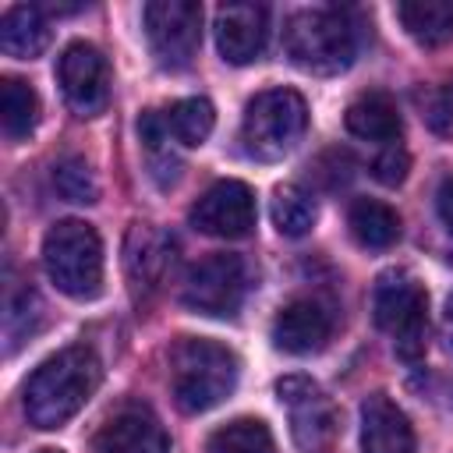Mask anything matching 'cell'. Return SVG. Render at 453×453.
Instances as JSON below:
<instances>
[{
  "label": "cell",
  "mask_w": 453,
  "mask_h": 453,
  "mask_svg": "<svg viewBox=\"0 0 453 453\" xmlns=\"http://www.w3.org/2000/svg\"><path fill=\"white\" fill-rule=\"evenodd\" d=\"M372 315L382 333L393 336V350L403 361H418L425 354L428 333V294L425 287L403 273L386 269L372 287Z\"/></svg>",
  "instance_id": "5"
},
{
  "label": "cell",
  "mask_w": 453,
  "mask_h": 453,
  "mask_svg": "<svg viewBox=\"0 0 453 453\" xmlns=\"http://www.w3.org/2000/svg\"><path fill=\"white\" fill-rule=\"evenodd\" d=\"M103 368L99 357L88 347H64L53 357H46L25 382V418L35 428H60L71 421L85 400L99 389Z\"/></svg>",
  "instance_id": "1"
},
{
  "label": "cell",
  "mask_w": 453,
  "mask_h": 453,
  "mask_svg": "<svg viewBox=\"0 0 453 453\" xmlns=\"http://www.w3.org/2000/svg\"><path fill=\"white\" fill-rule=\"evenodd\" d=\"M92 449L96 453H170V435L149 407L127 403L103 421V428L92 435Z\"/></svg>",
  "instance_id": "12"
},
{
  "label": "cell",
  "mask_w": 453,
  "mask_h": 453,
  "mask_svg": "<svg viewBox=\"0 0 453 453\" xmlns=\"http://www.w3.org/2000/svg\"><path fill=\"white\" fill-rule=\"evenodd\" d=\"M333 308L315 297H297L283 304L273 319V343L287 354H315L333 336Z\"/></svg>",
  "instance_id": "13"
},
{
  "label": "cell",
  "mask_w": 453,
  "mask_h": 453,
  "mask_svg": "<svg viewBox=\"0 0 453 453\" xmlns=\"http://www.w3.org/2000/svg\"><path fill=\"white\" fill-rule=\"evenodd\" d=\"M308 127V106L294 88H265L244 106L241 142L251 159H283Z\"/></svg>",
  "instance_id": "6"
},
{
  "label": "cell",
  "mask_w": 453,
  "mask_h": 453,
  "mask_svg": "<svg viewBox=\"0 0 453 453\" xmlns=\"http://www.w3.org/2000/svg\"><path fill=\"white\" fill-rule=\"evenodd\" d=\"M42 265L53 287L74 301H88L103 287V241L85 219H60L42 237Z\"/></svg>",
  "instance_id": "4"
},
{
  "label": "cell",
  "mask_w": 453,
  "mask_h": 453,
  "mask_svg": "<svg viewBox=\"0 0 453 453\" xmlns=\"http://www.w3.org/2000/svg\"><path fill=\"white\" fill-rule=\"evenodd\" d=\"M269 39V11L262 4H223L216 11V46L226 64H251Z\"/></svg>",
  "instance_id": "14"
},
{
  "label": "cell",
  "mask_w": 453,
  "mask_h": 453,
  "mask_svg": "<svg viewBox=\"0 0 453 453\" xmlns=\"http://www.w3.org/2000/svg\"><path fill=\"white\" fill-rule=\"evenodd\" d=\"M283 50L294 67L308 74H340L354 64L357 35L347 21V14L333 7H311L297 11L283 28Z\"/></svg>",
  "instance_id": "3"
},
{
  "label": "cell",
  "mask_w": 453,
  "mask_h": 453,
  "mask_svg": "<svg viewBox=\"0 0 453 453\" xmlns=\"http://www.w3.org/2000/svg\"><path fill=\"white\" fill-rule=\"evenodd\" d=\"M142 21L159 67L184 71L195 60L202 42V7L195 0H149Z\"/></svg>",
  "instance_id": "8"
},
{
  "label": "cell",
  "mask_w": 453,
  "mask_h": 453,
  "mask_svg": "<svg viewBox=\"0 0 453 453\" xmlns=\"http://www.w3.org/2000/svg\"><path fill=\"white\" fill-rule=\"evenodd\" d=\"M191 226L209 237H248L255 226V195L244 180H219L191 205Z\"/></svg>",
  "instance_id": "11"
},
{
  "label": "cell",
  "mask_w": 453,
  "mask_h": 453,
  "mask_svg": "<svg viewBox=\"0 0 453 453\" xmlns=\"http://www.w3.org/2000/svg\"><path fill=\"white\" fill-rule=\"evenodd\" d=\"M361 453H414V428L386 393L361 403Z\"/></svg>",
  "instance_id": "15"
},
{
  "label": "cell",
  "mask_w": 453,
  "mask_h": 453,
  "mask_svg": "<svg viewBox=\"0 0 453 453\" xmlns=\"http://www.w3.org/2000/svg\"><path fill=\"white\" fill-rule=\"evenodd\" d=\"M50 46V21L35 4H14L0 21V50L18 60H32Z\"/></svg>",
  "instance_id": "18"
},
{
  "label": "cell",
  "mask_w": 453,
  "mask_h": 453,
  "mask_svg": "<svg viewBox=\"0 0 453 453\" xmlns=\"http://www.w3.org/2000/svg\"><path fill=\"white\" fill-rule=\"evenodd\" d=\"M0 124L11 142H21L35 131L39 124V96L28 81L21 78H4L0 81Z\"/></svg>",
  "instance_id": "21"
},
{
  "label": "cell",
  "mask_w": 453,
  "mask_h": 453,
  "mask_svg": "<svg viewBox=\"0 0 453 453\" xmlns=\"http://www.w3.org/2000/svg\"><path fill=\"white\" fill-rule=\"evenodd\" d=\"M244 294H248V265L241 255H230V251H216L202 258L184 276V287H180L184 308L212 319L237 315V308L244 304Z\"/></svg>",
  "instance_id": "7"
},
{
  "label": "cell",
  "mask_w": 453,
  "mask_h": 453,
  "mask_svg": "<svg viewBox=\"0 0 453 453\" xmlns=\"http://www.w3.org/2000/svg\"><path fill=\"white\" fill-rule=\"evenodd\" d=\"M39 453H60V449H39Z\"/></svg>",
  "instance_id": "30"
},
{
  "label": "cell",
  "mask_w": 453,
  "mask_h": 453,
  "mask_svg": "<svg viewBox=\"0 0 453 453\" xmlns=\"http://www.w3.org/2000/svg\"><path fill=\"white\" fill-rule=\"evenodd\" d=\"M53 188L60 198L74 202V205H88L99 198V184H96V173L92 166L81 159V156H67L53 166Z\"/></svg>",
  "instance_id": "25"
},
{
  "label": "cell",
  "mask_w": 453,
  "mask_h": 453,
  "mask_svg": "<svg viewBox=\"0 0 453 453\" xmlns=\"http://www.w3.org/2000/svg\"><path fill=\"white\" fill-rule=\"evenodd\" d=\"M442 336H446V347L453 350V297L446 301V311H442Z\"/></svg>",
  "instance_id": "29"
},
{
  "label": "cell",
  "mask_w": 453,
  "mask_h": 453,
  "mask_svg": "<svg viewBox=\"0 0 453 453\" xmlns=\"http://www.w3.org/2000/svg\"><path fill=\"white\" fill-rule=\"evenodd\" d=\"M212 124H216V110L209 99L202 96H191V99H177L170 110H166V127H170V138L195 149L202 145L209 134H212Z\"/></svg>",
  "instance_id": "23"
},
{
  "label": "cell",
  "mask_w": 453,
  "mask_h": 453,
  "mask_svg": "<svg viewBox=\"0 0 453 453\" xmlns=\"http://www.w3.org/2000/svg\"><path fill=\"white\" fill-rule=\"evenodd\" d=\"M435 209H439L442 226L453 234V177H446V180L439 184V191H435Z\"/></svg>",
  "instance_id": "28"
},
{
  "label": "cell",
  "mask_w": 453,
  "mask_h": 453,
  "mask_svg": "<svg viewBox=\"0 0 453 453\" xmlns=\"http://www.w3.org/2000/svg\"><path fill=\"white\" fill-rule=\"evenodd\" d=\"M205 453H276V439H273L265 421L234 418L209 435Z\"/></svg>",
  "instance_id": "22"
},
{
  "label": "cell",
  "mask_w": 453,
  "mask_h": 453,
  "mask_svg": "<svg viewBox=\"0 0 453 453\" xmlns=\"http://www.w3.org/2000/svg\"><path fill=\"white\" fill-rule=\"evenodd\" d=\"M237 354L216 340L180 336L170 350V386L173 400L188 414L212 411L237 386Z\"/></svg>",
  "instance_id": "2"
},
{
  "label": "cell",
  "mask_w": 453,
  "mask_h": 453,
  "mask_svg": "<svg viewBox=\"0 0 453 453\" xmlns=\"http://www.w3.org/2000/svg\"><path fill=\"white\" fill-rule=\"evenodd\" d=\"M319 219L315 198L301 184H283L273 195V223L283 237H304Z\"/></svg>",
  "instance_id": "24"
},
{
  "label": "cell",
  "mask_w": 453,
  "mask_h": 453,
  "mask_svg": "<svg viewBox=\"0 0 453 453\" xmlns=\"http://www.w3.org/2000/svg\"><path fill=\"white\" fill-rule=\"evenodd\" d=\"M173 262V241L149 223H134L124 244V265L134 287H156Z\"/></svg>",
  "instance_id": "16"
},
{
  "label": "cell",
  "mask_w": 453,
  "mask_h": 453,
  "mask_svg": "<svg viewBox=\"0 0 453 453\" xmlns=\"http://www.w3.org/2000/svg\"><path fill=\"white\" fill-rule=\"evenodd\" d=\"M343 120H347V131L350 134H357L365 142H386V145H393L400 138V127H403L393 96L389 92H379V88L354 96L350 106H347V113H343Z\"/></svg>",
  "instance_id": "17"
},
{
  "label": "cell",
  "mask_w": 453,
  "mask_h": 453,
  "mask_svg": "<svg viewBox=\"0 0 453 453\" xmlns=\"http://www.w3.org/2000/svg\"><path fill=\"white\" fill-rule=\"evenodd\" d=\"M347 226L361 248H375V251L396 244V237H400L396 209L379 202V198H354L350 212H347Z\"/></svg>",
  "instance_id": "20"
},
{
  "label": "cell",
  "mask_w": 453,
  "mask_h": 453,
  "mask_svg": "<svg viewBox=\"0 0 453 453\" xmlns=\"http://www.w3.org/2000/svg\"><path fill=\"white\" fill-rule=\"evenodd\" d=\"M396 18L407 35L428 50L453 39V0H403L396 4Z\"/></svg>",
  "instance_id": "19"
},
{
  "label": "cell",
  "mask_w": 453,
  "mask_h": 453,
  "mask_svg": "<svg viewBox=\"0 0 453 453\" xmlns=\"http://www.w3.org/2000/svg\"><path fill=\"white\" fill-rule=\"evenodd\" d=\"M425 120L439 138H453V81L435 85L425 99Z\"/></svg>",
  "instance_id": "26"
},
{
  "label": "cell",
  "mask_w": 453,
  "mask_h": 453,
  "mask_svg": "<svg viewBox=\"0 0 453 453\" xmlns=\"http://www.w3.org/2000/svg\"><path fill=\"white\" fill-rule=\"evenodd\" d=\"M57 78L67 106L78 117H96L110 103V67L92 42H71L57 60Z\"/></svg>",
  "instance_id": "10"
},
{
  "label": "cell",
  "mask_w": 453,
  "mask_h": 453,
  "mask_svg": "<svg viewBox=\"0 0 453 453\" xmlns=\"http://www.w3.org/2000/svg\"><path fill=\"white\" fill-rule=\"evenodd\" d=\"M276 396L287 407L294 442L304 453H319V449H326L333 442L340 418H336L333 400L311 379H304V375H283L276 382Z\"/></svg>",
  "instance_id": "9"
},
{
  "label": "cell",
  "mask_w": 453,
  "mask_h": 453,
  "mask_svg": "<svg viewBox=\"0 0 453 453\" xmlns=\"http://www.w3.org/2000/svg\"><path fill=\"white\" fill-rule=\"evenodd\" d=\"M407 170H411V156H407L400 145H386V149L372 159V177H375L379 184H386V188L403 184Z\"/></svg>",
  "instance_id": "27"
}]
</instances>
